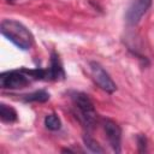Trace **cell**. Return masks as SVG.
Returning <instances> with one entry per match:
<instances>
[{
  "label": "cell",
  "mask_w": 154,
  "mask_h": 154,
  "mask_svg": "<svg viewBox=\"0 0 154 154\" xmlns=\"http://www.w3.org/2000/svg\"><path fill=\"white\" fill-rule=\"evenodd\" d=\"M0 31L2 36L22 51H28L34 45V35L31 31L23 23L16 19H2Z\"/></svg>",
  "instance_id": "cell-1"
},
{
  "label": "cell",
  "mask_w": 154,
  "mask_h": 154,
  "mask_svg": "<svg viewBox=\"0 0 154 154\" xmlns=\"http://www.w3.org/2000/svg\"><path fill=\"white\" fill-rule=\"evenodd\" d=\"M70 99L73 105L76 118H78L84 128L91 129L97 122V113L90 97L83 91L73 90L70 93Z\"/></svg>",
  "instance_id": "cell-2"
},
{
  "label": "cell",
  "mask_w": 154,
  "mask_h": 154,
  "mask_svg": "<svg viewBox=\"0 0 154 154\" xmlns=\"http://www.w3.org/2000/svg\"><path fill=\"white\" fill-rule=\"evenodd\" d=\"M32 82V78L25 72L24 67L17 70H10L1 72L0 75V87L2 89H22L28 87Z\"/></svg>",
  "instance_id": "cell-3"
},
{
  "label": "cell",
  "mask_w": 154,
  "mask_h": 154,
  "mask_svg": "<svg viewBox=\"0 0 154 154\" xmlns=\"http://www.w3.org/2000/svg\"><path fill=\"white\" fill-rule=\"evenodd\" d=\"M89 67H90V73L91 77L94 79V82L99 85V88H101L102 90H105L108 94H112L117 90V85L113 82V79L111 78V76L108 75V72L96 61H90L89 63Z\"/></svg>",
  "instance_id": "cell-4"
},
{
  "label": "cell",
  "mask_w": 154,
  "mask_h": 154,
  "mask_svg": "<svg viewBox=\"0 0 154 154\" xmlns=\"http://www.w3.org/2000/svg\"><path fill=\"white\" fill-rule=\"evenodd\" d=\"M152 2L153 0H131L124 14L126 24L131 26L138 24L144 13L152 6Z\"/></svg>",
  "instance_id": "cell-5"
},
{
  "label": "cell",
  "mask_w": 154,
  "mask_h": 154,
  "mask_svg": "<svg viewBox=\"0 0 154 154\" xmlns=\"http://www.w3.org/2000/svg\"><path fill=\"white\" fill-rule=\"evenodd\" d=\"M103 131L108 140L109 146L112 147L113 152L120 153L122 152V129L120 126L109 118H103L101 120Z\"/></svg>",
  "instance_id": "cell-6"
},
{
  "label": "cell",
  "mask_w": 154,
  "mask_h": 154,
  "mask_svg": "<svg viewBox=\"0 0 154 154\" xmlns=\"http://www.w3.org/2000/svg\"><path fill=\"white\" fill-rule=\"evenodd\" d=\"M48 73V81H63L65 79V71L61 64V60L59 58V54L55 51L51 52V59H49V66L47 69Z\"/></svg>",
  "instance_id": "cell-7"
},
{
  "label": "cell",
  "mask_w": 154,
  "mask_h": 154,
  "mask_svg": "<svg viewBox=\"0 0 154 154\" xmlns=\"http://www.w3.org/2000/svg\"><path fill=\"white\" fill-rule=\"evenodd\" d=\"M49 93L45 89H38V90H35L32 93H29V94H25L22 96L23 101L24 102H40V103H43V102H47L49 100Z\"/></svg>",
  "instance_id": "cell-8"
},
{
  "label": "cell",
  "mask_w": 154,
  "mask_h": 154,
  "mask_svg": "<svg viewBox=\"0 0 154 154\" xmlns=\"http://www.w3.org/2000/svg\"><path fill=\"white\" fill-rule=\"evenodd\" d=\"M0 119L2 123H14L18 119V114L16 112V109L4 102L0 103Z\"/></svg>",
  "instance_id": "cell-9"
},
{
  "label": "cell",
  "mask_w": 154,
  "mask_h": 154,
  "mask_svg": "<svg viewBox=\"0 0 154 154\" xmlns=\"http://www.w3.org/2000/svg\"><path fill=\"white\" fill-rule=\"evenodd\" d=\"M45 126L51 131H58L61 128V120L55 113H49L45 117Z\"/></svg>",
  "instance_id": "cell-10"
},
{
  "label": "cell",
  "mask_w": 154,
  "mask_h": 154,
  "mask_svg": "<svg viewBox=\"0 0 154 154\" xmlns=\"http://www.w3.org/2000/svg\"><path fill=\"white\" fill-rule=\"evenodd\" d=\"M83 142H84L85 147H87L90 152H93V153H103V152H105V149L99 144V142H97L96 140H94V138H93L90 135H88V134L83 135Z\"/></svg>",
  "instance_id": "cell-11"
},
{
  "label": "cell",
  "mask_w": 154,
  "mask_h": 154,
  "mask_svg": "<svg viewBox=\"0 0 154 154\" xmlns=\"http://www.w3.org/2000/svg\"><path fill=\"white\" fill-rule=\"evenodd\" d=\"M137 149L140 153H144L147 152V138L143 134H138L137 135Z\"/></svg>",
  "instance_id": "cell-12"
},
{
  "label": "cell",
  "mask_w": 154,
  "mask_h": 154,
  "mask_svg": "<svg viewBox=\"0 0 154 154\" xmlns=\"http://www.w3.org/2000/svg\"><path fill=\"white\" fill-rule=\"evenodd\" d=\"M7 1H8V2H10V4H12V2H13V1H14V0H7Z\"/></svg>",
  "instance_id": "cell-13"
}]
</instances>
